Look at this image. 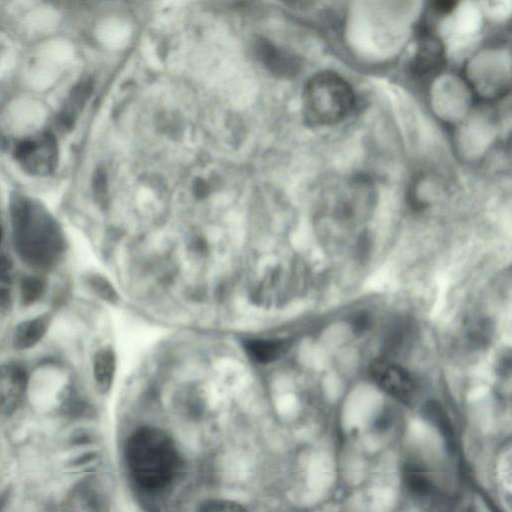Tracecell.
<instances>
[{"label":"cell","mask_w":512,"mask_h":512,"mask_svg":"<svg viewBox=\"0 0 512 512\" xmlns=\"http://www.w3.org/2000/svg\"><path fill=\"white\" fill-rule=\"evenodd\" d=\"M14 243L28 265L44 269L52 266L65 247L61 227L38 201L16 195L11 201Z\"/></svg>","instance_id":"1"},{"label":"cell","mask_w":512,"mask_h":512,"mask_svg":"<svg viewBox=\"0 0 512 512\" xmlns=\"http://www.w3.org/2000/svg\"><path fill=\"white\" fill-rule=\"evenodd\" d=\"M126 459L135 482L149 491L166 487L179 466L173 441L154 427H143L132 434L126 447Z\"/></svg>","instance_id":"2"},{"label":"cell","mask_w":512,"mask_h":512,"mask_svg":"<svg viewBox=\"0 0 512 512\" xmlns=\"http://www.w3.org/2000/svg\"><path fill=\"white\" fill-rule=\"evenodd\" d=\"M304 111L308 120L317 125H332L351 112L354 94L341 76L326 71L313 76L303 93Z\"/></svg>","instance_id":"3"},{"label":"cell","mask_w":512,"mask_h":512,"mask_svg":"<svg viewBox=\"0 0 512 512\" xmlns=\"http://www.w3.org/2000/svg\"><path fill=\"white\" fill-rule=\"evenodd\" d=\"M14 157L28 174L47 176L54 171L57 164V141L49 132L39 133L20 141L15 146Z\"/></svg>","instance_id":"4"},{"label":"cell","mask_w":512,"mask_h":512,"mask_svg":"<svg viewBox=\"0 0 512 512\" xmlns=\"http://www.w3.org/2000/svg\"><path fill=\"white\" fill-rule=\"evenodd\" d=\"M372 381L385 393L403 403H410L416 392V384L407 370L386 361L376 360L369 367Z\"/></svg>","instance_id":"5"},{"label":"cell","mask_w":512,"mask_h":512,"mask_svg":"<svg viewBox=\"0 0 512 512\" xmlns=\"http://www.w3.org/2000/svg\"><path fill=\"white\" fill-rule=\"evenodd\" d=\"M254 48L256 56L275 76L291 77L297 73L299 63L290 53L261 38L256 41Z\"/></svg>","instance_id":"6"},{"label":"cell","mask_w":512,"mask_h":512,"mask_svg":"<svg viewBox=\"0 0 512 512\" xmlns=\"http://www.w3.org/2000/svg\"><path fill=\"white\" fill-rule=\"evenodd\" d=\"M443 62V51L440 42L431 37H425L419 43L412 67L417 74L425 75L435 72Z\"/></svg>","instance_id":"7"},{"label":"cell","mask_w":512,"mask_h":512,"mask_svg":"<svg viewBox=\"0 0 512 512\" xmlns=\"http://www.w3.org/2000/svg\"><path fill=\"white\" fill-rule=\"evenodd\" d=\"M49 323L50 317L42 315L18 324L13 337L15 348L24 350L35 346L45 335Z\"/></svg>","instance_id":"8"},{"label":"cell","mask_w":512,"mask_h":512,"mask_svg":"<svg viewBox=\"0 0 512 512\" xmlns=\"http://www.w3.org/2000/svg\"><path fill=\"white\" fill-rule=\"evenodd\" d=\"M403 479L406 488L414 496L427 498L437 493V487L429 477L428 472L416 461H409L405 464Z\"/></svg>","instance_id":"9"},{"label":"cell","mask_w":512,"mask_h":512,"mask_svg":"<svg viewBox=\"0 0 512 512\" xmlns=\"http://www.w3.org/2000/svg\"><path fill=\"white\" fill-rule=\"evenodd\" d=\"M286 339H250L245 342L247 354L256 362L270 363L281 357L289 348Z\"/></svg>","instance_id":"10"},{"label":"cell","mask_w":512,"mask_h":512,"mask_svg":"<svg viewBox=\"0 0 512 512\" xmlns=\"http://www.w3.org/2000/svg\"><path fill=\"white\" fill-rule=\"evenodd\" d=\"M25 382V371L19 366H9L0 372V405H14L24 389Z\"/></svg>","instance_id":"11"},{"label":"cell","mask_w":512,"mask_h":512,"mask_svg":"<svg viewBox=\"0 0 512 512\" xmlns=\"http://www.w3.org/2000/svg\"><path fill=\"white\" fill-rule=\"evenodd\" d=\"M116 368L115 355L111 349L99 350L93 360V374L98 388L108 391L113 383Z\"/></svg>","instance_id":"12"},{"label":"cell","mask_w":512,"mask_h":512,"mask_svg":"<svg viewBox=\"0 0 512 512\" xmlns=\"http://www.w3.org/2000/svg\"><path fill=\"white\" fill-rule=\"evenodd\" d=\"M46 282L43 278L35 275L23 277L20 291L21 300L24 305H31L38 301L44 294Z\"/></svg>","instance_id":"13"},{"label":"cell","mask_w":512,"mask_h":512,"mask_svg":"<svg viewBox=\"0 0 512 512\" xmlns=\"http://www.w3.org/2000/svg\"><path fill=\"white\" fill-rule=\"evenodd\" d=\"M91 290L101 299L109 303H116L118 295L112 284L102 275L92 274L87 278Z\"/></svg>","instance_id":"14"},{"label":"cell","mask_w":512,"mask_h":512,"mask_svg":"<svg viewBox=\"0 0 512 512\" xmlns=\"http://www.w3.org/2000/svg\"><path fill=\"white\" fill-rule=\"evenodd\" d=\"M199 512H248L238 503L227 500H209L202 504Z\"/></svg>","instance_id":"15"},{"label":"cell","mask_w":512,"mask_h":512,"mask_svg":"<svg viewBox=\"0 0 512 512\" xmlns=\"http://www.w3.org/2000/svg\"><path fill=\"white\" fill-rule=\"evenodd\" d=\"M11 279V266L7 258L0 257V281L8 283Z\"/></svg>","instance_id":"16"},{"label":"cell","mask_w":512,"mask_h":512,"mask_svg":"<svg viewBox=\"0 0 512 512\" xmlns=\"http://www.w3.org/2000/svg\"><path fill=\"white\" fill-rule=\"evenodd\" d=\"M208 188V185L200 179L194 184V190L197 196H204L208 192Z\"/></svg>","instance_id":"17"},{"label":"cell","mask_w":512,"mask_h":512,"mask_svg":"<svg viewBox=\"0 0 512 512\" xmlns=\"http://www.w3.org/2000/svg\"><path fill=\"white\" fill-rule=\"evenodd\" d=\"M9 303V294L6 289H0V306H7Z\"/></svg>","instance_id":"18"},{"label":"cell","mask_w":512,"mask_h":512,"mask_svg":"<svg viewBox=\"0 0 512 512\" xmlns=\"http://www.w3.org/2000/svg\"><path fill=\"white\" fill-rule=\"evenodd\" d=\"M0 242H1V226H0Z\"/></svg>","instance_id":"19"}]
</instances>
